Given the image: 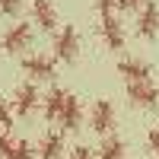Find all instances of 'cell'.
<instances>
[{
    "label": "cell",
    "mask_w": 159,
    "mask_h": 159,
    "mask_svg": "<svg viewBox=\"0 0 159 159\" xmlns=\"http://www.w3.org/2000/svg\"><path fill=\"white\" fill-rule=\"evenodd\" d=\"M22 73L29 76V83H54L57 61L48 51H29V54H22Z\"/></svg>",
    "instance_id": "6da1fadb"
},
{
    "label": "cell",
    "mask_w": 159,
    "mask_h": 159,
    "mask_svg": "<svg viewBox=\"0 0 159 159\" xmlns=\"http://www.w3.org/2000/svg\"><path fill=\"white\" fill-rule=\"evenodd\" d=\"M80 48H83V38H80L76 25H61L51 38V51H54L57 64H76L80 61Z\"/></svg>",
    "instance_id": "7a4b0ae2"
},
{
    "label": "cell",
    "mask_w": 159,
    "mask_h": 159,
    "mask_svg": "<svg viewBox=\"0 0 159 159\" xmlns=\"http://www.w3.org/2000/svg\"><path fill=\"white\" fill-rule=\"evenodd\" d=\"M86 124H89L92 134H99V137L115 134V124H118L115 102H111V99H96V102L89 105V118H86Z\"/></svg>",
    "instance_id": "3957f363"
},
{
    "label": "cell",
    "mask_w": 159,
    "mask_h": 159,
    "mask_svg": "<svg viewBox=\"0 0 159 159\" xmlns=\"http://www.w3.org/2000/svg\"><path fill=\"white\" fill-rule=\"evenodd\" d=\"M32 38H35L32 25L16 19V22H10L3 29V35H0V48H3V54H29Z\"/></svg>",
    "instance_id": "277c9868"
},
{
    "label": "cell",
    "mask_w": 159,
    "mask_h": 159,
    "mask_svg": "<svg viewBox=\"0 0 159 159\" xmlns=\"http://www.w3.org/2000/svg\"><path fill=\"white\" fill-rule=\"evenodd\" d=\"M10 108H13L16 118H32L42 108V92H38V86L29 83V80H22V83L13 89V96H10Z\"/></svg>",
    "instance_id": "5b68a950"
},
{
    "label": "cell",
    "mask_w": 159,
    "mask_h": 159,
    "mask_svg": "<svg viewBox=\"0 0 159 159\" xmlns=\"http://www.w3.org/2000/svg\"><path fill=\"white\" fill-rule=\"evenodd\" d=\"M99 38L105 42L108 51H124V45H127V29H124V22L118 19V13L99 16Z\"/></svg>",
    "instance_id": "8992f818"
},
{
    "label": "cell",
    "mask_w": 159,
    "mask_h": 159,
    "mask_svg": "<svg viewBox=\"0 0 159 159\" xmlns=\"http://www.w3.org/2000/svg\"><path fill=\"white\" fill-rule=\"evenodd\" d=\"M29 13H32V25L35 29L51 32V35L61 29V16H57V3L54 0H32Z\"/></svg>",
    "instance_id": "52a82bcc"
},
{
    "label": "cell",
    "mask_w": 159,
    "mask_h": 159,
    "mask_svg": "<svg viewBox=\"0 0 159 159\" xmlns=\"http://www.w3.org/2000/svg\"><path fill=\"white\" fill-rule=\"evenodd\" d=\"M67 156V140H64V130L48 127L42 130V137L35 143V159H64Z\"/></svg>",
    "instance_id": "ba28073f"
},
{
    "label": "cell",
    "mask_w": 159,
    "mask_h": 159,
    "mask_svg": "<svg viewBox=\"0 0 159 159\" xmlns=\"http://www.w3.org/2000/svg\"><path fill=\"white\" fill-rule=\"evenodd\" d=\"M124 92H127V102L134 105V108H156V105H159V86L153 83V80L127 83Z\"/></svg>",
    "instance_id": "9c48e42d"
},
{
    "label": "cell",
    "mask_w": 159,
    "mask_h": 159,
    "mask_svg": "<svg viewBox=\"0 0 159 159\" xmlns=\"http://www.w3.org/2000/svg\"><path fill=\"white\" fill-rule=\"evenodd\" d=\"M134 32L143 38V42H156V35H159V3L156 0H147V3L137 10Z\"/></svg>",
    "instance_id": "30bf717a"
},
{
    "label": "cell",
    "mask_w": 159,
    "mask_h": 159,
    "mask_svg": "<svg viewBox=\"0 0 159 159\" xmlns=\"http://www.w3.org/2000/svg\"><path fill=\"white\" fill-rule=\"evenodd\" d=\"M118 76L124 83H137V80H153V64L147 57H137V54H124L118 61Z\"/></svg>",
    "instance_id": "8fae6325"
},
{
    "label": "cell",
    "mask_w": 159,
    "mask_h": 159,
    "mask_svg": "<svg viewBox=\"0 0 159 159\" xmlns=\"http://www.w3.org/2000/svg\"><path fill=\"white\" fill-rule=\"evenodd\" d=\"M80 124H83V102H80L73 92L67 96V102H64L61 108V118H57V127L64 130V134H76Z\"/></svg>",
    "instance_id": "7c38bea8"
},
{
    "label": "cell",
    "mask_w": 159,
    "mask_h": 159,
    "mask_svg": "<svg viewBox=\"0 0 159 159\" xmlns=\"http://www.w3.org/2000/svg\"><path fill=\"white\" fill-rule=\"evenodd\" d=\"M70 92L67 89H61V86H51L45 96H42V115H45V121L48 124H57V118H61V108H64V102H67Z\"/></svg>",
    "instance_id": "4fadbf2b"
},
{
    "label": "cell",
    "mask_w": 159,
    "mask_h": 159,
    "mask_svg": "<svg viewBox=\"0 0 159 159\" xmlns=\"http://www.w3.org/2000/svg\"><path fill=\"white\" fill-rule=\"evenodd\" d=\"M124 156H127V143H124V137H118V134L102 137L99 147H96V159H124Z\"/></svg>",
    "instance_id": "5bb4252c"
},
{
    "label": "cell",
    "mask_w": 159,
    "mask_h": 159,
    "mask_svg": "<svg viewBox=\"0 0 159 159\" xmlns=\"http://www.w3.org/2000/svg\"><path fill=\"white\" fill-rule=\"evenodd\" d=\"M7 159H35V147L29 140H22V137H16V143H13V150H10V156Z\"/></svg>",
    "instance_id": "9a60e30c"
},
{
    "label": "cell",
    "mask_w": 159,
    "mask_h": 159,
    "mask_svg": "<svg viewBox=\"0 0 159 159\" xmlns=\"http://www.w3.org/2000/svg\"><path fill=\"white\" fill-rule=\"evenodd\" d=\"M13 124H16V115L10 108V99L0 96V130H13Z\"/></svg>",
    "instance_id": "2e32d148"
},
{
    "label": "cell",
    "mask_w": 159,
    "mask_h": 159,
    "mask_svg": "<svg viewBox=\"0 0 159 159\" xmlns=\"http://www.w3.org/2000/svg\"><path fill=\"white\" fill-rule=\"evenodd\" d=\"M22 7H25V0H0V16L13 19V16L22 13Z\"/></svg>",
    "instance_id": "e0dca14e"
},
{
    "label": "cell",
    "mask_w": 159,
    "mask_h": 159,
    "mask_svg": "<svg viewBox=\"0 0 159 159\" xmlns=\"http://www.w3.org/2000/svg\"><path fill=\"white\" fill-rule=\"evenodd\" d=\"M67 159H96V150L86 143H76L73 150H67Z\"/></svg>",
    "instance_id": "ac0fdd59"
},
{
    "label": "cell",
    "mask_w": 159,
    "mask_h": 159,
    "mask_svg": "<svg viewBox=\"0 0 159 159\" xmlns=\"http://www.w3.org/2000/svg\"><path fill=\"white\" fill-rule=\"evenodd\" d=\"M147 147H150V153L159 159V124H153V127L147 130Z\"/></svg>",
    "instance_id": "d6986e66"
},
{
    "label": "cell",
    "mask_w": 159,
    "mask_h": 159,
    "mask_svg": "<svg viewBox=\"0 0 159 159\" xmlns=\"http://www.w3.org/2000/svg\"><path fill=\"white\" fill-rule=\"evenodd\" d=\"M92 3H96L99 16H108V13H115V10H118V0H92Z\"/></svg>",
    "instance_id": "ffe728a7"
}]
</instances>
